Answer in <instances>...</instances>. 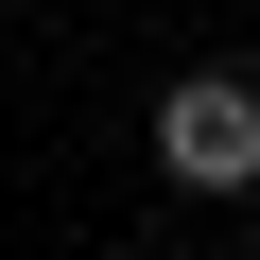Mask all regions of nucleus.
Here are the masks:
<instances>
[{
  "label": "nucleus",
  "mask_w": 260,
  "mask_h": 260,
  "mask_svg": "<svg viewBox=\"0 0 260 260\" xmlns=\"http://www.w3.org/2000/svg\"><path fill=\"white\" fill-rule=\"evenodd\" d=\"M156 174L174 191H260V87L243 70H174L156 87Z\"/></svg>",
  "instance_id": "obj_1"
}]
</instances>
